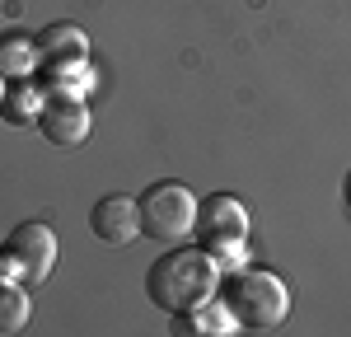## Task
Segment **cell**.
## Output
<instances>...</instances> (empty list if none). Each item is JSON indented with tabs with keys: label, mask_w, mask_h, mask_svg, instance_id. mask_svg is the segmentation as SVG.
I'll return each mask as SVG.
<instances>
[{
	"label": "cell",
	"mask_w": 351,
	"mask_h": 337,
	"mask_svg": "<svg viewBox=\"0 0 351 337\" xmlns=\"http://www.w3.org/2000/svg\"><path fill=\"white\" fill-rule=\"evenodd\" d=\"M220 286V262L206 249H178L169 244L164 258H155L150 277H145V290L150 300L169 314H192L202 309Z\"/></svg>",
	"instance_id": "cell-1"
},
{
	"label": "cell",
	"mask_w": 351,
	"mask_h": 337,
	"mask_svg": "<svg viewBox=\"0 0 351 337\" xmlns=\"http://www.w3.org/2000/svg\"><path fill=\"white\" fill-rule=\"evenodd\" d=\"M225 309L239 328H258L267 333L276 323H286L291 314V286L276 277V272H239V277L225 281Z\"/></svg>",
	"instance_id": "cell-2"
},
{
	"label": "cell",
	"mask_w": 351,
	"mask_h": 337,
	"mask_svg": "<svg viewBox=\"0 0 351 337\" xmlns=\"http://www.w3.org/2000/svg\"><path fill=\"white\" fill-rule=\"evenodd\" d=\"M136 206H141V234H150L155 244H183L197 229V197L173 178L150 183Z\"/></svg>",
	"instance_id": "cell-3"
},
{
	"label": "cell",
	"mask_w": 351,
	"mask_h": 337,
	"mask_svg": "<svg viewBox=\"0 0 351 337\" xmlns=\"http://www.w3.org/2000/svg\"><path fill=\"white\" fill-rule=\"evenodd\" d=\"M0 258L14 272V281H24L33 290V286H43L52 277V267H56V234L43 221H24V225H14V234L5 239Z\"/></svg>",
	"instance_id": "cell-4"
},
{
	"label": "cell",
	"mask_w": 351,
	"mask_h": 337,
	"mask_svg": "<svg viewBox=\"0 0 351 337\" xmlns=\"http://www.w3.org/2000/svg\"><path fill=\"white\" fill-rule=\"evenodd\" d=\"M197 229H202L211 258H230V253H239L243 239H248V211H243L239 197H230V192L206 197V201L197 206Z\"/></svg>",
	"instance_id": "cell-5"
},
{
	"label": "cell",
	"mask_w": 351,
	"mask_h": 337,
	"mask_svg": "<svg viewBox=\"0 0 351 337\" xmlns=\"http://www.w3.org/2000/svg\"><path fill=\"white\" fill-rule=\"evenodd\" d=\"M38 132L52 140V145L75 150V145L89 140V108H84L80 99H71V94H47L43 117H38Z\"/></svg>",
	"instance_id": "cell-6"
},
{
	"label": "cell",
	"mask_w": 351,
	"mask_h": 337,
	"mask_svg": "<svg viewBox=\"0 0 351 337\" xmlns=\"http://www.w3.org/2000/svg\"><path fill=\"white\" fill-rule=\"evenodd\" d=\"M89 229L108 244V249H127L136 234H141V206L132 197H104L94 211H89Z\"/></svg>",
	"instance_id": "cell-7"
},
{
	"label": "cell",
	"mask_w": 351,
	"mask_h": 337,
	"mask_svg": "<svg viewBox=\"0 0 351 337\" xmlns=\"http://www.w3.org/2000/svg\"><path fill=\"white\" fill-rule=\"evenodd\" d=\"M38 52H43V66L66 71V66H80L89 56V38L75 24H47L38 33Z\"/></svg>",
	"instance_id": "cell-8"
},
{
	"label": "cell",
	"mask_w": 351,
	"mask_h": 337,
	"mask_svg": "<svg viewBox=\"0 0 351 337\" xmlns=\"http://www.w3.org/2000/svg\"><path fill=\"white\" fill-rule=\"evenodd\" d=\"M38 66H43L38 38H28L24 28H5V33H0V75L28 80V75H33Z\"/></svg>",
	"instance_id": "cell-9"
},
{
	"label": "cell",
	"mask_w": 351,
	"mask_h": 337,
	"mask_svg": "<svg viewBox=\"0 0 351 337\" xmlns=\"http://www.w3.org/2000/svg\"><path fill=\"white\" fill-rule=\"evenodd\" d=\"M43 103H47V94H43V89H38L33 80H19L14 89H5L0 117H5L10 127H33V122L43 117Z\"/></svg>",
	"instance_id": "cell-10"
},
{
	"label": "cell",
	"mask_w": 351,
	"mask_h": 337,
	"mask_svg": "<svg viewBox=\"0 0 351 337\" xmlns=\"http://www.w3.org/2000/svg\"><path fill=\"white\" fill-rule=\"evenodd\" d=\"M33 319V300H28L24 281L0 277V333H24Z\"/></svg>",
	"instance_id": "cell-11"
},
{
	"label": "cell",
	"mask_w": 351,
	"mask_h": 337,
	"mask_svg": "<svg viewBox=\"0 0 351 337\" xmlns=\"http://www.w3.org/2000/svg\"><path fill=\"white\" fill-rule=\"evenodd\" d=\"M342 206H347V216H351V173H347V183H342Z\"/></svg>",
	"instance_id": "cell-12"
},
{
	"label": "cell",
	"mask_w": 351,
	"mask_h": 337,
	"mask_svg": "<svg viewBox=\"0 0 351 337\" xmlns=\"http://www.w3.org/2000/svg\"><path fill=\"white\" fill-rule=\"evenodd\" d=\"M0 103H5V75H0Z\"/></svg>",
	"instance_id": "cell-13"
}]
</instances>
